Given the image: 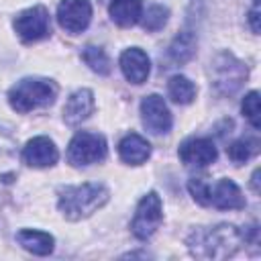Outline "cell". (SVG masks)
I'll return each instance as SVG.
<instances>
[{
  "mask_svg": "<svg viewBox=\"0 0 261 261\" xmlns=\"http://www.w3.org/2000/svg\"><path fill=\"white\" fill-rule=\"evenodd\" d=\"M118 155L124 163L128 165H141L149 159L151 155V145L147 139H143L137 133H130L126 137H122V141L118 143Z\"/></svg>",
  "mask_w": 261,
  "mask_h": 261,
  "instance_id": "obj_16",
  "label": "cell"
},
{
  "mask_svg": "<svg viewBox=\"0 0 261 261\" xmlns=\"http://www.w3.org/2000/svg\"><path fill=\"white\" fill-rule=\"evenodd\" d=\"M249 22L253 33H259V0H253V8L249 12Z\"/></svg>",
  "mask_w": 261,
  "mask_h": 261,
  "instance_id": "obj_25",
  "label": "cell"
},
{
  "mask_svg": "<svg viewBox=\"0 0 261 261\" xmlns=\"http://www.w3.org/2000/svg\"><path fill=\"white\" fill-rule=\"evenodd\" d=\"M18 149L16 141L0 128V206L8 200L10 188L18 177Z\"/></svg>",
  "mask_w": 261,
  "mask_h": 261,
  "instance_id": "obj_9",
  "label": "cell"
},
{
  "mask_svg": "<svg viewBox=\"0 0 261 261\" xmlns=\"http://www.w3.org/2000/svg\"><path fill=\"white\" fill-rule=\"evenodd\" d=\"M108 12L118 27H133L141 20L143 0H110Z\"/></svg>",
  "mask_w": 261,
  "mask_h": 261,
  "instance_id": "obj_18",
  "label": "cell"
},
{
  "mask_svg": "<svg viewBox=\"0 0 261 261\" xmlns=\"http://www.w3.org/2000/svg\"><path fill=\"white\" fill-rule=\"evenodd\" d=\"M55 98L57 84L47 77H24L8 90V104L20 114L49 106L55 102Z\"/></svg>",
  "mask_w": 261,
  "mask_h": 261,
  "instance_id": "obj_3",
  "label": "cell"
},
{
  "mask_svg": "<svg viewBox=\"0 0 261 261\" xmlns=\"http://www.w3.org/2000/svg\"><path fill=\"white\" fill-rule=\"evenodd\" d=\"M161 222H163L161 198L157 192H149L137 204V210H135V216L130 222V230L139 241H147L155 234V230L161 226Z\"/></svg>",
  "mask_w": 261,
  "mask_h": 261,
  "instance_id": "obj_7",
  "label": "cell"
},
{
  "mask_svg": "<svg viewBox=\"0 0 261 261\" xmlns=\"http://www.w3.org/2000/svg\"><path fill=\"white\" fill-rule=\"evenodd\" d=\"M167 16H169V10L161 4H151L147 8V12L141 14V22H143V29L149 31V33H157L165 27L167 22Z\"/></svg>",
  "mask_w": 261,
  "mask_h": 261,
  "instance_id": "obj_23",
  "label": "cell"
},
{
  "mask_svg": "<svg viewBox=\"0 0 261 261\" xmlns=\"http://www.w3.org/2000/svg\"><path fill=\"white\" fill-rule=\"evenodd\" d=\"M251 186H253V192H255V194H259V169H255V171H253Z\"/></svg>",
  "mask_w": 261,
  "mask_h": 261,
  "instance_id": "obj_26",
  "label": "cell"
},
{
  "mask_svg": "<svg viewBox=\"0 0 261 261\" xmlns=\"http://www.w3.org/2000/svg\"><path fill=\"white\" fill-rule=\"evenodd\" d=\"M245 243L243 230L237 228L234 224H216V226H204V228H196L186 245L190 249V253L196 259H226L232 257L241 245Z\"/></svg>",
  "mask_w": 261,
  "mask_h": 261,
  "instance_id": "obj_1",
  "label": "cell"
},
{
  "mask_svg": "<svg viewBox=\"0 0 261 261\" xmlns=\"http://www.w3.org/2000/svg\"><path fill=\"white\" fill-rule=\"evenodd\" d=\"M241 112H243V116L251 122L253 128H261V118H259V92H257V90L249 92V94L243 98Z\"/></svg>",
  "mask_w": 261,
  "mask_h": 261,
  "instance_id": "obj_24",
  "label": "cell"
},
{
  "mask_svg": "<svg viewBox=\"0 0 261 261\" xmlns=\"http://www.w3.org/2000/svg\"><path fill=\"white\" fill-rule=\"evenodd\" d=\"M14 31L24 43H35L51 33V22H49V12L45 6H31L22 12L16 14L14 18Z\"/></svg>",
  "mask_w": 261,
  "mask_h": 261,
  "instance_id": "obj_8",
  "label": "cell"
},
{
  "mask_svg": "<svg viewBox=\"0 0 261 261\" xmlns=\"http://www.w3.org/2000/svg\"><path fill=\"white\" fill-rule=\"evenodd\" d=\"M210 75H212V88L216 94L232 96L247 80L249 69L232 53L220 51L218 55H214V59L210 63Z\"/></svg>",
  "mask_w": 261,
  "mask_h": 261,
  "instance_id": "obj_5",
  "label": "cell"
},
{
  "mask_svg": "<svg viewBox=\"0 0 261 261\" xmlns=\"http://www.w3.org/2000/svg\"><path fill=\"white\" fill-rule=\"evenodd\" d=\"M120 69H122V75L130 84H143L149 77L151 61L143 49L130 47V49L122 51V55H120Z\"/></svg>",
  "mask_w": 261,
  "mask_h": 261,
  "instance_id": "obj_15",
  "label": "cell"
},
{
  "mask_svg": "<svg viewBox=\"0 0 261 261\" xmlns=\"http://www.w3.org/2000/svg\"><path fill=\"white\" fill-rule=\"evenodd\" d=\"M179 159L184 165H190V167H206L210 165L212 161H216V145L212 139H206V137H192L188 141H184L179 145V151H177Z\"/></svg>",
  "mask_w": 261,
  "mask_h": 261,
  "instance_id": "obj_12",
  "label": "cell"
},
{
  "mask_svg": "<svg viewBox=\"0 0 261 261\" xmlns=\"http://www.w3.org/2000/svg\"><path fill=\"white\" fill-rule=\"evenodd\" d=\"M257 151H259V141L253 139V137L239 139V141H234V143H230V145L226 147V153H228L230 161H234V163H245V161H249Z\"/></svg>",
  "mask_w": 261,
  "mask_h": 261,
  "instance_id": "obj_22",
  "label": "cell"
},
{
  "mask_svg": "<svg viewBox=\"0 0 261 261\" xmlns=\"http://www.w3.org/2000/svg\"><path fill=\"white\" fill-rule=\"evenodd\" d=\"M82 59L84 63L96 71L98 75H108L112 71V65H110V59L106 55V51L102 47H96V45H86L82 49Z\"/></svg>",
  "mask_w": 261,
  "mask_h": 261,
  "instance_id": "obj_21",
  "label": "cell"
},
{
  "mask_svg": "<svg viewBox=\"0 0 261 261\" xmlns=\"http://www.w3.org/2000/svg\"><path fill=\"white\" fill-rule=\"evenodd\" d=\"M196 47H198V39H196L194 31L186 29V31H181V33L169 43L165 57H167L171 63H175V65H184V63H188V61L196 55Z\"/></svg>",
  "mask_w": 261,
  "mask_h": 261,
  "instance_id": "obj_17",
  "label": "cell"
},
{
  "mask_svg": "<svg viewBox=\"0 0 261 261\" xmlns=\"http://www.w3.org/2000/svg\"><path fill=\"white\" fill-rule=\"evenodd\" d=\"M108 190L102 184L88 181L82 186H65L59 190V210L67 220H82L108 202Z\"/></svg>",
  "mask_w": 261,
  "mask_h": 261,
  "instance_id": "obj_2",
  "label": "cell"
},
{
  "mask_svg": "<svg viewBox=\"0 0 261 261\" xmlns=\"http://www.w3.org/2000/svg\"><path fill=\"white\" fill-rule=\"evenodd\" d=\"M16 241L22 249H27L33 255H49L53 251V237L43 230L35 228H22L16 232Z\"/></svg>",
  "mask_w": 261,
  "mask_h": 261,
  "instance_id": "obj_19",
  "label": "cell"
},
{
  "mask_svg": "<svg viewBox=\"0 0 261 261\" xmlns=\"http://www.w3.org/2000/svg\"><path fill=\"white\" fill-rule=\"evenodd\" d=\"M141 120L145 128L153 135H165L171 130L173 118L165 104V100L159 94H149L141 102Z\"/></svg>",
  "mask_w": 261,
  "mask_h": 261,
  "instance_id": "obj_10",
  "label": "cell"
},
{
  "mask_svg": "<svg viewBox=\"0 0 261 261\" xmlns=\"http://www.w3.org/2000/svg\"><path fill=\"white\" fill-rule=\"evenodd\" d=\"M192 198L202 206H214L218 210H241L245 208V196L232 179H218L214 186L206 184L202 177H192L188 181Z\"/></svg>",
  "mask_w": 261,
  "mask_h": 261,
  "instance_id": "obj_4",
  "label": "cell"
},
{
  "mask_svg": "<svg viewBox=\"0 0 261 261\" xmlns=\"http://www.w3.org/2000/svg\"><path fill=\"white\" fill-rule=\"evenodd\" d=\"M94 106H96V102H94L92 90L80 88V90H75V92L67 98L65 106H63V120H65L69 126H75V124L84 122V120L94 112Z\"/></svg>",
  "mask_w": 261,
  "mask_h": 261,
  "instance_id": "obj_14",
  "label": "cell"
},
{
  "mask_svg": "<svg viewBox=\"0 0 261 261\" xmlns=\"http://www.w3.org/2000/svg\"><path fill=\"white\" fill-rule=\"evenodd\" d=\"M106 157V139L98 133L80 130L67 145V161L73 167L98 163Z\"/></svg>",
  "mask_w": 261,
  "mask_h": 261,
  "instance_id": "obj_6",
  "label": "cell"
},
{
  "mask_svg": "<svg viewBox=\"0 0 261 261\" xmlns=\"http://www.w3.org/2000/svg\"><path fill=\"white\" fill-rule=\"evenodd\" d=\"M59 159V151L49 137H35L22 147V161L31 167H51Z\"/></svg>",
  "mask_w": 261,
  "mask_h": 261,
  "instance_id": "obj_13",
  "label": "cell"
},
{
  "mask_svg": "<svg viewBox=\"0 0 261 261\" xmlns=\"http://www.w3.org/2000/svg\"><path fill=\"white\" fill-rule=\"evenodd\" d=\"M57 20L61 29H65L71 35L86 31L92 20L90 0H61L57 6Z\"/></svg>",
  "mask_w": 261,
  "mask_h": 261,
  "instance_id": "obj_11",
  "label": "cell"
},
{
  "mask_svg": "<svg viewBox=\"0 0 261 261\" xmlns=\"http://www.w3.org/2000/svg\"><path fill=\"white\" fill-rule=\"evenodd\" d=\"M167 94L177 104H190L196 98V86L186 75H171L167 82Z\"/></svg>",
  "mask_w": 261,
  "mask_h": 261,
  "instance_id": "obj_20",
  "label": "cell"
}]
</instances>
